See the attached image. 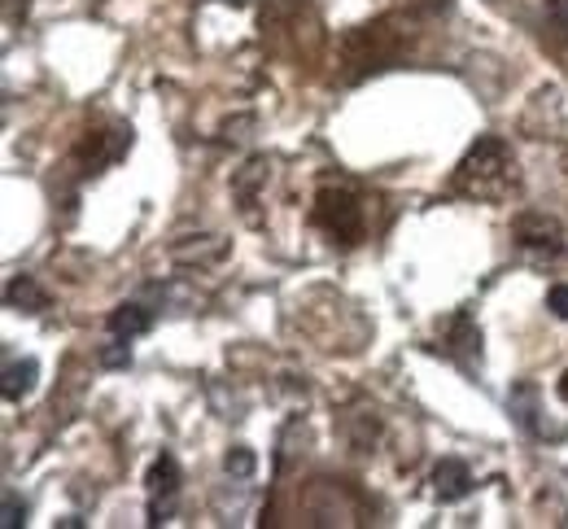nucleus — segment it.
<instances>
[{
    "label": "nucleus",
    "instance_id": "6",
    "mask_svg": "<svg viewBox=\"0 0 568 529\" xmlns=\"http://www.w3.org/2000/svg\"><path fill=\"white\" fill-rule=\"evenodd\" d=\"M31 380H36V364H9V368H4V398L27 394Z\"/></svg>",
    "mask_w": 568,
    "mask_h": 529
},
{
    "label": "nucleus",
    "instance_id": "4",
    "mask_svg": "<svg viewBox=\"0 0 568 529\" xmlns=\"http://www.w3.org/2000/svg\"><path fill=\"white\" fill-rule=\"evenodd\" d=\"M516 236H520V245H529V250L560 254V227L551 224V220H542V215H525V220L516 224Z\"/></svg>",
    "mask_w": 568,
    "mask_h": 529
},
{
    "label": "nucleus",
    "instance_id": "8",
    "mask_svg": "<svg viewBox=\"0 0 568 529\" xmlns=\"http://www.w3.org/2000/svg\"><path fill=\"white\" fill-rule=\"evenodd\" d=\"M18 298H27V303H31V306H40V303H44V298H40V294H36V289H31L27 281H22V285H9V303H18Z\"/></svg>",
    "mask_w": 568,
    "mask_h": 529
},
{
    "label": "nucleus",
    "instance_id": "3",
    "mask_svg": "<svg viewBox=\"0 0 568 529\" xmlns=\"http://www.w3.org/2000/svg\"><path fill=\"white\" fill-rule=\"evenodd\" d=\"M433 486H437V495H442L446 503H455V499H464V495L473 490V472H468L459 459H442V464L433 468Z\"/></svg>",
    "mask_w": 568,
    "mask_h": 529
},
{
    "label": "nucleus",
    "instance_id": "1",
    "mask_svg": "<svg viewBox=\"0 0 568 529\" xmlns=\"http://www.w3.org/2000/svg\"><path fill=\"white\" fill-rule=\"evenodd\" d=\"M175 495H180V464L171 455H162L149 468V526H162L171 517Z\"/></svg>",
    "mask_w": 568,
    "mask_h": 529
},
{
    "label": "nucleus",
    "instance_id": "5",
    "mask_svg": "<svg viewBox=\"0 0 568 529\" xmlns=\"http://www.w3.org/2000/svg\"><path fill=\"white\" fill-rule=\"evenodd\" d=\"M149 328V315H144L141 306H119L114 315H110V333L114 337H136Z\"/></svg>",
    "mask_w": 568,
    "mask_h": 529
},
{
    "label": "nucleus",
    "instance_id": "9",
    "mask_svg": "<svg viewBox=\"0 0 568 529\" xmlns=\"http://www.w3.org/2000/svg\"><path fill=\"white\" fill-rule=\"evenodd\" d=\"M547 303H551V311H556L560 319H568V289H551V294H547Z\"/></svg>",
    "mask_w": 568,
    "mask_h": 529
},
{
    "label": "nucleus",
    "instance_id": "12",
    "mask_svg": "<svg viewBox=\"0 0 568 529\" xmlns=\"http://www.w3.org/2000/svg\"><path fill=\"white\" fill-rule=\"evenodd\" d=\"M565 22H568V4H565Z\"/></svg>",
    "mask_w": 568,
    "mask_h": 529
},
{
    "label": "nucleus",
    "instance_id": "2",
    "mask_svg": "<svg viewBox=\"0 0 568 529\" xmlns=\"http://www.w3.org/2000/svg\"><path fill=\"white\" fill-rule=\"evenodd\" d=\"M320 224L328 227L333 236H358L363 232V211L355 206V197H346V193H320Z\"/></svg>",
    "mask_w": 568,
    "mask_h": 529
},
{
    "label": "nucleus",
    "instance_id": "11",
    "mask_svg": "<svg viewBox=\"0 0 568 529\" xmlns=\"http://www.w3.org/2000/svg\"><path fill=\"white\" fill-rule=\"evenodd\" d=\"M560 398L568 403V373H565V380H560Z\"/></svg>",
    "mask_w": 568,
    "mask_h": 529
},
{
    "label": "nucleus",
    "instance_id": "7",
    "mask_svg": "<svg viewBox=\"0 0 568 529\" xmlns=\"http://www.w3.org/2000/svg\"><path fill=\"white\" fill-rule=\"evenodd\" d=\"M4 529H18L22 526V508H18V495H4Z\"/></svg>",
    "mask_w": 568,
    "mask_h": 529
},
{
    "label": "nucleus",
    "instance_id": "10",
    "mask_svg": "<svg viewBox=\"0 0 568 529\" xmlns=\"http://www.w3.org/2000/svg\"><path fill=\"white\" fill-rule=\"evenodd\" d=\"M227 468H236V472H250V468H254V459H250V455H245V451L236 455V459L227 455Z\"/></svg>",
    "mask_w": 568,
    "mask_h": 529
}]
</instances>
